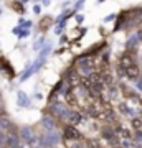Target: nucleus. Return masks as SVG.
Listing matches in <instances>:
<instances>
[{
  "instance_id": "2",
  "label": "nucleus",
  "mask_w": 142,
  "mask_h": 148,
  "mask_svg": "<svg viewBox=\"0 0 142 148\" xmlns=\"http://www.w3.org/2000/svg\"><path fill=\"white\" fill-rule=\"evenodd\" d=\"M51 112L55 114V115H58L60 119H68L69 117L68 107L64 106V104H61V102H55V104L51 106Z\"/></svg>"
},
{
  "instance_id": "6",
  "label": "nucleus",
  "mask_w": 142,
  "mask_h": 148,
  "mask_svg": "<svg viewBox=\"0 0 142 148\" xmlns=\"http://www.w3.org/2000/svg\"><path fill=\"white\" fill-rule=\"evenodd\" d=\"M116 133H117V135H119V137L122 138V142H124V140H127V142L131 140V132H129L127 128H124V127H117Z\"/></svg>"
},
{
  "instance_id": "13",
  "label": "nucleus",
  "mask_w": 142,
  "mask_h": 148,
  "mask_svg": "<svg viewBox=\"0 0 142 148\" xmlns=\"http://www.w3.org/2000/svg\"><path fill=\"white\" fill-rule=\"evenodd\" d=\"M122 147H124V148H137V147H134L131 142H127V140H124V142H122Z\"/></svg>"
},
{
  "instance_id": "7",
  "label": "nucleus",
  "mask_w": 142,
  "mask_h": 148,
  "mask_svg": "<svg viewBox=\"0 0 142 148\" xmlns=\"http://www.w3.org/2000/svg\"><path fill=\"white\" fill-rule=\"evenodd\" d=\"M69 122H71V127H74V125H78V123H81L83 122V117H81V114H78V112H73V114H69Z\"/></svg>"
},
{
  "instance_id": "8",
  "label": "nucleus",
  "mask_w": 142,
  "mask_h": 148,
  "mask_svg": "<svg viewBox=\"0 0 142 148\" xmlns=\"http://www.w3.org/2000/svg\"><path fill=\"white\" fill-rule=\"evenodd\" d=\"M132 127H134V130H137V133L142 132V119L141 117H134L132 119Z\"/></svg>"
},
{
  "instance_id": "11",
  "label": "nucleus",
  "mask_w": 142,
  "mask_h": 148,
  "mask_svg": "<svg viewBox=\"0 0 142 148\" xmlns=\"http://www.w3.org/2000/svg\"><path fill=\"white\" fill-rule=\"evenodd\" d=\"M119 110H121L122 114H127V115H132V114H134V112H132L126 104H121V106H119Z\"/></svg>"
},
{
  "instance_id": "9",
  "label": "nucleus",
  "mask_w": 142,
  "mask_h": 148,
  "mask_svg": "<svg viewBox=\"0 0 142 148\" xmlns=\"http://www.w3.org/2000/svg\"><path fill=\"white\" fill-rule=\"evenodd\" d=\"M17 99H18V104H20L21 107H26L28 106V99H26V95L21 92V90H18V94H17Z\"/></svg>"
},
{
  "instance_id": "10",
  "label": "nucleus",
  "mask_w": 142,
  "mask_h": 148,
  "mask_svg": "<svg viewBox=\"0 0 142 148\" xmlns=\"http://www.w3.org/2000/svg\"><path fill=\"white\" fill-rule=\"evenodd\" d=\"M89 63H91L89 59H83V61L79 63V68L83 69V71H86V73H88V71H91V69H93V64H89Z\"/></svg>"
},
{
  "instance_id": "4",
  "label": "nucleus",
  "mask_w": 142,
  "mask_h": 148,
  "mask_svg": "<svg viewBox=\"0 0 142 148\" xmlns=\"http://www.w3.org/2000/svg\"><path fill=\"white\" fill-rule=\"evenodd\" d=\"M64 138H68V140H76V138H79L78 130L74 127H66L64 128Z\"/></svg>"
},
{
  "instance_id": "3",
  "label": "nucleus",
  "mask_w": 142,
  "mask_h": 148,
  "mask_svg": "<svg viewBox=\"0 0 142 148\" xmlns=\"http://www.w3.org/2000/svg\"><path fill=\"white\" fill-rule=\"evenodd\" d=\"M134 64H136V63H134V59H132L131 54H124V56L121 58V68L124 69V71L129 69L131 66H134Z\"/></svg>"
},
{
  "instance_id": "12",
  "label": "nucleus",
  "mask_w": 142,
  "mask_h": 148,
  "mask_svg": "<svg viewBox=\"0 0 142 148\" xmlns=\"http://www.w3.org/2000/svg\"><path fill=\"white\" fill-rule=\"evenodd\" d=\"M66 99H68V102H69V104H71V106H74V104H76V97H74L73 90H71V92H68V94H66Z\"/></svg>"
},
{
  "instance_id": "15",
  "label": "nucleus",
  "mask_w": 142,
  "mask_h": 148,
  "mask_svg": "<svg viewBox=\"0 0 142 148\" xmlns=\"http://www.w3.org/2000/svg\"><path fill=\"white\" fill-rule=\"evenodd\" d=\"M3 114V104H2V101H0V115Z\"/></svg>"
},
{
  "instance_id": "14",
  "label": "nucleus",
  "mask_w": 142,
  "mask_h": 148,
  "mask_svg": "<svg viewBox=\"0 0 142 148\" xmlns=\"http://www.w3.org/2000/svg\"><path fill=\"white\" fill-rule=\"evenodd\" d=\"M18 148H33V147H30V145L25 143V142H20V143H18Z\"/></svg>"
},
{
  "instance_id": "1",
  "label": "nucleus",
  "mask_w": 142,
  "mask_h": 148,
  "mask_svg": "<svg viewBox=\"0 0 142 148\" xmlns=\"http://www.w3.org/2000/svg\"><path fill=\"white\" fill-rule=\"evenodd\" d=\"M20 137H21V142L28 143L30 147H37V135L33 132L32 128H21L20 130Z\"/></svg>"
},
{
  "instance_id": "5",
  "label": "nucleus",
  "mask_w": 142,
  "mask_h": 148,
  "mask_svg": "<svg viewBox=\"0 0 142 148\" xmlns=\"http://www.w3.org/2000/svg\"><path fill=\"white\" fill-rule=\"evenodd\" d=\"M124 73H126V76L127 77H131V79H137V77H139V68H137V64L131 66V68L126 69Z\"/></svg>"
}]
</instances>
